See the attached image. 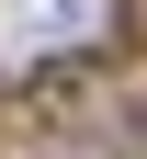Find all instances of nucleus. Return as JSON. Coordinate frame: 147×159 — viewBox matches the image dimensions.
I'll list each match as a JSON object with an SVG mask.
<instances>
[{"mask_svg":"<svg viewBox=\"0 0 147 159\" xmlns=\"http://www.w3.org/2000/svg\"><path fill=\"white\" fill-rule=\"evenodd\" d=\"M11 23L34 57H91V46H113V0H11Z\"/></svg>","mask_w":147,"mask_h":159,"instance_id":"f257e3e1","label":"nucleus"}]
</instances>
